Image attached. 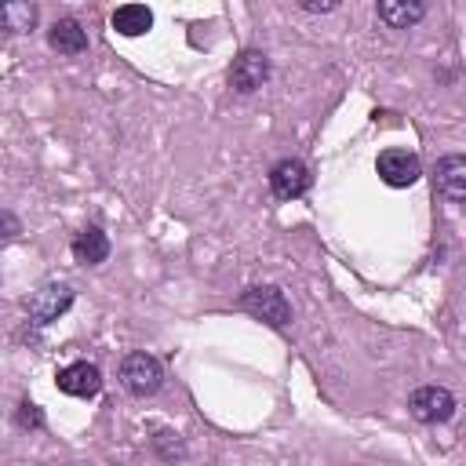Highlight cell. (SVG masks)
Returning <instances> with one entry per match:
<instances>
[{"instance_id":"6da1fadb","label":"cell","mask_w":466,"mask_h":466,"mask_svg":"<svg viewBox=\"0 0 466 466\" xmlns=\"http://www.w3.org/2000/svg\"><path fill=\"white\" fill-rule=\"evenodd\" d=\"M237 306H240L244 313H251L255 320H266L269 328H284V324L291 320V306H288L284 291H280V288H273V284L248 288V291L237 299Z\"/></svg>"},{"instance_id":"7a4b0ae2","label":"cell","mask_w":466,"mask_h":466,"mask_svg":"<svg viewBox=\"0 0 466 466\" xmlns=\"http://www.w3.org/2000/svg\"><path fill=\"white\" fill-rule=\"evenodd\" d=\"M164 382V368L153 353H127L120 360V386L131 393V397H153Z\"/></svg>"},{"instance_id":"3957f363","label":"cell","mask_w":466,"mask_h":466,"mask_svg":"<svg viewBox=\"0 0 466 466\" xmlns=\"http://www.w3.org/2000/svg\"><path fill=\"white\" fill-rule=\"evenodd\" d=\"M69 306H73V288H69V284H58V280L40 284V288H36V291L25 299L29 324H36V328H44V324L58 320V317H62Z\"/></svg>"},{"instance_id":"277c9868","label":"cell","mask_w":466,"mask_h":466,"mask_svg":"<svg viewBox=\"0 0 466 466\" xmlns=\"http://www.w3.org/2000/svg\"><path fill=\"white\" fill-rule=\"evenodd\" d=\"M408 408H411V415H415L419 422L437 426V422H448V419L455 415V397H451V390H444V386H419V390L411 393Z\"/></svg>"},{"instance_id":"5b68a950","label":"cell","mask_w":466,"mask_h":466,"mask_svg":"<svg viewBox=\"0 0 466 466\" xmlns=\"http://www.w3.org/2000/svg\"><path fill=\"white\" fill-rule=\"evenodd\" d=\"M375 167H379V178H382L386 186H393V189L415 186V182L422 178V164H419V157L408 153V149H382Z\"/></svg>"},{"instance_id":"8992f818","label":"cell","mask_w":466,"mask_h":466,"mask_svg":"<svg viewBox=\"0 0 466 466\" xmlns=\"http://www.w3.org/2000/svg\"><path fill=\"white\" fill-rule=\"evenodd\" d=\"M309 182H313L309 167L302 160H295V157H284V160H277L269 167V189H273L277 200H299L309 189Z\"/></svg>"},{"instance_id":"52a82bcc","label":"cell","mask_w":466,"mask_h":466,"mask_svg":"<svg viewBox=\"0 0 466 466\" xmlns=\"http://www.w3.org/2000/svg\"><path fill=\"white\" fill-rule=\"evenodd\" d=\"M266 80H269V58H266L262 51L248 47V51H240V55L233 58V66H229V84H233V91L251 95V91H258Z\"/></svg>"},{"instance_id":"ba28073f","label":"cell","mask_w":466,"mask_h":466,"mask_svg":"<svg viewBox=\"0 0 466 466\" xmlns=\"http://www.w3.org/2000/svg\"><path fill=\"white\" fill-rule=\"evenodd\" d=\"M433 182H437V193L451 204H466V157L462 153H448L437 160V171H433Z\"/></svg>"},{"instance_id":"9c48e42d","label":"cell","mask_w":466,"mask_h":466,"mask_svg":"<svg viewBox=\"0 0 466 466\" xmlns=\"http://www.w3.org/2000/svg\"><path fill=\"white\" fill-rule=\"evenodd\" d=\"M58 390L69 393V397H95L102 390V371L91 364V360H73L66 364L58 375H55Z\"/></svg>"},{"instance_id":"30bf717a","label":"cell","mask_w":466,"mask_h":466,"mask_svg":"<svg viewBox=\"0 0 466 466\" xmlns=\"http://www.w3.org/2000/svg\"><path fill=\"white\" fill-rule=\"evenodd\" d=\"M47 44L58 51V55H84L87 51V33L76 18H58L51 29H47Z\"/></svg>"},{"instance_id":"8fae6325","label":"cell","mask_w":466,"mask_h":466,"mask_svg":"<svg viewBox=\"0 0 466 466\" xmlns=\"http://www.w3.org/2000/svg\"><path fill=\"white\" fill-rule=\"evenodd\" d=\"M73 258L76 262H84V266H98V262H106V255H109V237L98 229V226H84L76 237H73Z\"/></svg>"},{"instance_id":"7c38bea8","label":"cell","mask_w":466,"mask_h":466,"mask_svg":"<svg viewBox=\"0 0 466 466\" xmlns=\"http://www.w3.org/2000/svg\"><path fill=\"white\" fill-rule=\"evenodd\" d=\"M149 25H153V11L146 4H120L113 11V29L120 36H142L149 33Z\"/></svg>"},{"instance_id":"4fadbf2b","label":"cell","mask_w":466,"mask_h":466,"mask_svg":"<svg viewBox=\"0 0 466 466\" xmlns=\"http://www.w3.org/2000/svg\"><path fill=\"white\" fill-rule=\"evenodd\" d=\"M426 15V4H419V0H382L379 4V18L390 25V29H408V25H415L419 18Z\"/></svg>"},{"instance_id":"5bb4252c","label":"cell","mask_w":466,"mask_h":466,"mask_svg":"<svg viewBox=\"0 0 466 466\" xmlns=\"http://www.w3.org/2000/svg\"><path fill=\"white\" fill-rule=\"evenodd\" d=\"M0 22L11 33H25V29L36 25V4H4L0 7Z\"/></svg>"},{"instance_id":"9a60e30c","label":"cell","mask_w":466,"mask_h":466,"mask_svg":"<svg viewBox=\"0 0 466 466\" xmlns=\"http://www.w3.org/2000/svg\"><path fill=\"white\" fill-rule=\"evenodd\" d=\"M153 448H157V451H160V459H167V462H175V459H182V455H186V448H182L178 433H171V430H160V433L153 437Z\"/></svg>"},{"instance_id":"2e32d148","label":"cell","mask_w":466,"mask_h":466,"mask_svg":"<svg viewBox=\"0 0 466 466\" xmlns=\"http://www.w3.org/2000/svg\"><path fill=\"white\" fill-rule=\"evenodd\" d=\"M15 422H18L22 430H40V426H44V411H40L33 400H22L18 411H15Z\"/></svg>"},{"instance_id":"e0dca14e","label":"cell","mask_w":466,"mask_h":466,"mask_svg":"<svg viewBox=\"0 0 466 466\" xmlns=\"http://www.w3.org/2000/svg\"><path fill=\"white\" fill-rule=\"evenodd\" d=\"M4 229H7V233H4L7 240H15V237H18V222H15V215H11V211H4Z\"/></svg>"},{"instance_id":"ac0fdd59","label":"cell","mask_w":466,"mask_h":466,"mask_svg":"<svg viewBox=\"0 0 466 466\" xmlns=\"http://www.w3.org/2000/svg\"><path fill=\"white\" fill-rule=\"evenodd\" d=\"M302 7H306V11H335L339 4H335V0H324V4H302Z\"/></svg>"}]
</instances>
